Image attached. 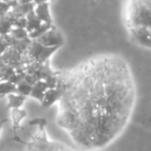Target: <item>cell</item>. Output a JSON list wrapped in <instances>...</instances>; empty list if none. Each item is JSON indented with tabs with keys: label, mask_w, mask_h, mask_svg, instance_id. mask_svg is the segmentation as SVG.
I'll use <instances>...</instances> for the list:
<instances>
[{
	"label": "cell",
	"mask_w": 151,
	"mask_h": 151,
	"mask_svg": "<svg viewBox=\"0 0 151 151\" xmlns=\"http://www.w3.org/2000/svg\"><path fill=\"white\" fill-rule=\"evenodd\" d=\"M27 151H73L60 143L51 142L47 137L45 126H40L33 139L27 144Z\"/></svg>",
	"instance_id": "3957f363"
},
{
	"label": "cell",
	"mask_w": 151,
	"mask_h": 151,
	"mask_svg": "<svg viewBox=\"0 0 151 151\" xmlns=\"http://www.w3.org/2000/svg\"><path fill=\"white\" fill-rule=\"evenodd\" d=\"M86 151H88V150H86Z\"/></svg>",
	"instance_id": "d4e9b609"
},
{
	"label": "cell",
	"mask_w": 151,
	"mask_h": 151,
	"mask_svg": "<svg viewBox=\"0 0 151 151\" xmlns=\"http://www.w3.org/2000/svg\"><path fill=\"white\" fill-rule=\"evenodd\" d=\"M34 14L36 15V17L40 20L42 23H47V24H53L52 16H51L50 12V3L42 2L40 4H35L33 9Z\"/></svg>",
	"instance_id": "9c48e42d"
},
{
	"label": "cell",
	"mask_w": 151,
	"mask_h": 151,
	"mask_svg": "<svg viewBox=\"0 0 151 151\" xmlns=\"http://www.w3.org/2000/svg\"><path fill=\"white\" fill-rule=\"evenodd\" d=\"M59 99H60V91L57 87L55 88H49L46 90L42 99L40 101V105L42 108H49L55 103H58Z\"/></svg>",
	"instance_id": "30bf717a"
},
{
	"label": "cell",
	"mask_w": 151,
	"mask_h": 151,
	"mask_svg": "<svg viewBox=\"0 0 151 151\" xmlns=\"http://www.w3.org/2000/svg\"><path fill=\"white\" fill-rule=\"evenodd\" d=\"M17 88H16V84L9 81H1L0 82V97L6 96V95L11 94V93H15Z\"/></svg>",
	"instance_id": "5bb4252c"
},
{
	"label": "cell",
	"mask_w": 151,
	"mask_h": 151,
	"mask_svg": "<svg viewBox=\"0 0 151 151\" xmlns=\"http://www.w3.org/2000/svg\"><path fill=\"white\" fill-rule=\"evenodd\" d=\"M57 47H46L36 40H31L25 54L31 61L44 63L50 60V57L58 50Z\"/></svg>",
	"instance_id": "277c9868"
},
{
	"label": "cell",
	"mask_w": 151,
	"mask_h": 151,
	"mask_svg": "<svg viewBox=\"0 0 151 151\" xmlns=\"http://www.w3.org/2000/svg\"><path fill=\"white\" fill-rule=\"evenodd\" d=\"M47 89H49V87L44 80L36 81V82L32 85V89H31V92H30L29 96L33 97V99H35L36 101H38L40 103Z\"/></svg>",
	"instance_id": "8fae6325"
},
{
	"label": "cell",
	"mask_w": 151,
	"mask_h": 151,
	"mask_svg": "<svg viewBox=\"0 0 151 151\" xmlns=\"http://www.w3.org/2000/svg\"><path fill=\"white\" fill-rule=\"evenodd\" d=\"M0 71L2 75V81H9L16 85L23 80L25 76V73H18L15 68L3 63L2 61H0Z\"/></svg>",
	"instance_id": "52a82bcc"
},
{
	"label": "cell",
	"mask_w": 151,
	"mask_h": 151,
	"mask_svg": "<svg viewBox=\"0 0 151 151\" xmlns=\"http://www.w3.org/2000/svg\"><path fill=\"white\" fill-rule=\"evenodd\" d=\"M26 117H27V111L23 110L22 108H20V109H11V118H12V121H13L14 136H15V140L19 141V142H22V140L18 138L17 130L18 128H20L22 121Z\"/></svg>",
	"instance_id": "ba28073f"
},
{
	"label": "cell",
	"mask_w": 151,
	"mask_h": 151,
	"mask_svg": "<svg viewBox=\"0 0 151 151\" xmlns=\"http://www.w3.org/2000/svg\"><path fill=\"white\" fill-rule=\"evenodd\" d=\"M18 3V0H12L9 2H5V1H0V17L6 15L9 12V9L14 6L15 4Z\"/></svg>",
	"instance_id": "ac0fdd59"
},
{
	"label": "cell",
	"mask_w": 151,
	"mask_h": 151,
	"mask_svg": "<svg viewBox=\"0 0 151 151\" xmlns=\"http://www.w3.org/2000/svg\"><path fill=\"white\" fill-rule=\"evenodd\" d=\"M30 125H35V126H45L47 124V121L45 118H36V119H33L29 122Z\"/></svg>",
	"instance_id": "ffe728a7"
},
{
	"label": "cell",
	"mask_w": 151,
	"mask_h": 151,
	"mask_svg": "<svg viewBox=\"0 0 151 151\" xmlns=\"http://www.w3.org/2000/svg\"><path fill=\"white\" fill-rule=\"evenodd\" d=\"M124 22L127 30L151 27V0H126Z\"/></svg>",
	"instance_id": "7a4b0ae2"
},
{
	"label": "cell",
	"mask_w": 151,
	"mask_h": 151,
	"mask_svg": "<svg viewBox=\"0 0 151 151\" xmlns=\"http://www.w3.org/2000/svg\"><path fill=\"white\" fill-rule=\"evenodd\" d=\"M2 81V75H1V71H0V82Z\"/></svg>",
	"instance_id": "603a6c76"
},
{
	"label": "cell",
	"mask_w": 151,
	"mask_h": 151,
	"mask_svg": "<svg viewBox=\"0 0 151 151\" xmlns=\"http://www.w3.org/2000/svg\"><path fill=\"white\" fill-rule=\"evenodd\" d=\"M9 47V35L5 34V35H0V56L5 52L7 48Z\"/></svg>",
	"instance_id": "d6986e66"
},
{
	"label": "cell",
	"mask_w": 151,
	"mask_h": 151,
	"mask_svg": "<svg viewBox=\"0 0 151 151\" xmlns=\"http://www.w3.org/2000/svg\"><path fill=\"white\" fill-rule=\"evenodd\" d=\"M40 24H42V22H40V20L36 17V15L34 14L33 9L26 15V27H25V29L27 30L28 33L31 32V31H33L34 29H36L38 26H40Z\"/></svg>",
	"instance_id": "4fadbf2b"
},
{
	"label": "cell",
	"mask_w": 151,
	"mask_h": 151,
	"mask_svg": "<svg viewBox=\"0 0 151 151\" xmlns=\"http://www.w3.org/2000/svg\"><path fill=\"white\" fill-rule=\"evenodd\" d=\"M7 97V107L9 109H20L23 107L24 103L27 99V96H24L22 94L15 92L6 95Z\"/></svg>",
	"instance_id": "7c38bea8"
},
{
	"label": "cell",
	"mask_w": 151,
	"mask_h": 151,
	"mask_svg": "<svg viewBox=\"0 0 151 151\" xmlns=\"http://www.w3.org/2000/svg\"><path fill=\"white\" fill-rule=\"evenodd\" d=\"M57 124L83 150L113 143L126 128L136 104V83L127 60L106 53L57 71Z\"/></svg>",
	"instance_id": "6da1fadb"
},
{
	"label": "cell",
	"mask_w": 151,
	"mask_h": 151,
	"mask_svg": "<svg viewBox=\"0 0 151 151\" xmlns=\"http://www.w3.org/2000/svg\"><path fill=\"white\" fill-rule=\"evenodd\" d=\"M9 34L12 37L16 38V40H26V38H29L28 37V32L25 28L13 27Z\"/></svg>",
	"instance_id": "e0dca14e"
},
{
	"label": "cell",
	"mask_w": 151,
	"mask_h": 151,
	"mask_svg": "<svg viewBox=\"0 0 151 151\" xmlns=\"http://www.w3.org/2000/svg\"><path fill=\"white\" fill-rule=\"evenodd\" d=\"M34 40L46 47H57V48H60L64 42V38H63L61 32L54 25L49 28L42 35H40V37Z\"/></svg>",
	"instance_id": "5b68a950"
},
{
	"label": "cell",
	"mask_w": 151,
	"mask_h": 151,
	"mask_svg": "<svg viewBox=\"0 0 151 151\" xmlns=\"http://www.w3.org/2000/svg\"><path fill=\"white\" fill-rule=\"evenodd\" d=\"M9 122V120L7 119H2V120H0V137H1V132H2L3 130V127H4L5 124Z\"/></svg>",
	"instance_id": "44dd1931"
},
{
	"label": "cell",
	"mask_w": 151,
	"mask_h": 151,
	"mask_svg": "<svg viewBox=\"0 0 151 151\" xmlns=\"http://www.w3.org/2000/svg\"><path fill=\"white\" fill-rule=\"evenodd\" d=\"M130 38L140 47L150 49L151 47V27H136L128 29Z\"/></svg>",
	"instance_id": "8992f818"
},
{
	"label": "cell",
	"mask_w": 151,
	"mask_h": 151,
	"mask_svg": "<svg viewBox=\"0 0 151 151\" xmlns=\"http://www.w3.org/2000/svg\"><path fill=\"white\" fill-rule=\"evenodd\" d=\"M18 2L19 3H30V2H33V0H18Z\"/></svg>",
	"instance_id": "7402d4cb"
},
{
	"label": "cell",
	"mask_w": 151,
	"mask_h": 151,
	"mask_svg": "<svg viewBox=\"0 0 151 151\" xmlns=\"http://www.w3.org/2000/svg\"><path fill=\"white\" fill-rule=\"evenodd\" d=\"M52 26H53V24L42 23V24H40V26H38L36 29H34L33 31H31V32H29V33H28V37H29L31 40H36V38H38L40 35H42V34H44L45 32L49 29V28L52 27Z\"/></svg>",
	"instance_id": "2e32d148"
},
{
	"label": "cell",
	"mask_w": 151,
	"mask_h": 151,
	"mask_svg": "<svg viewBox=\"0 0 151 151\" xmlns=\"http://www.w3.org/2000/svg\"><path fill=\"white\" fill-rule=\"evenodd\" d=\"M0 1H5V2H9V1H12V0H0Z\"/></svg>",
	"instance_id": "cb8c5ba5"
},
{
	"label": "cell",
	"mask_w": 151,
	"mask_h": 151,
	"mask_svg": "<svg viewBox=\"0 0 151 151\" xmlns=\"http://www.w3.org/2000/svg\"><path fill=\"white\" fill-rule=\"evenodd\" d=\"M16 92L19 93V94H22L24 96H29L30 92H31V89H32V84H30L29 82H27L26 80H22L16 85Z\"/></svg>",
	"instance_id": "9a60e30c"
}]
</instances>
